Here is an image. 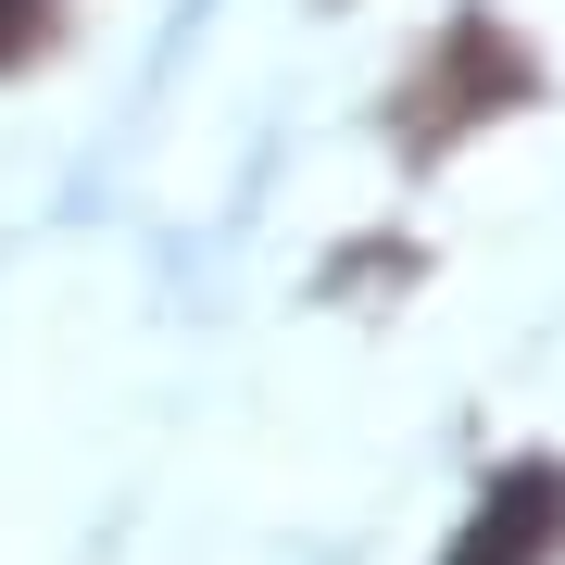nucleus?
<instances>
[{
  "mask_svg": "<svg viewBox=\"0 0 565 565\" xmlns=\"http://www.w3.org/2000/svg\"><path fill=\"white\" fill-rule=\"evenodd\" d=\"M39 51H63V0H0V76H25Z\"/></svg>",
  "mask_w": 565,
  "mask_h": 565,
  "instance_id": "obj_3",
  "label": "nucleus"
},
{
  "mask_svg": "<svg viewBox=\"0 0 565 565\" xmlns=\"http://www.w3.org/2000/svg\"><path fill=\"white\" fill-rule=\"evenodd\" d=\"M541 51L515 39L503 13H490V0H465V13L440 25V39H427L415 63H403V88H390V151L415 163H452L465 139H490V126H515L527 102H541Z\"/></svg>",
  "mask_w": 565,
  "mask_h": 565,
  "instance_id": "obj_1",
  "label": "nucleus"
},
{
  "mask_svg": "<svg viewBox=\"0 0 565 565\" xmlns=\"http://www.w3.org/2000/svg\"><path fill=\"white\" fill-rule=\"evenodd\" d=\"M440 565H565V452H527L465 503Z\"/></svg>",
  "mask_w": 565,
  "mask_h": 565,
  "instance_id": "obj_2",
  "label": "nucleus"
}]
</instances>
